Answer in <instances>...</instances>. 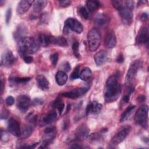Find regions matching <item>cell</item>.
Instances as JSON below:
<instances>
[{"label":"cell","instance_id":"6da1fadb","mask_svg":"<svg viewBox=\"0 0 149 149\" xmlns=\"http://www.w3.org/2000/svg\"><path fill=\"white\" fill-rule=\"evenodd\" d=\"M122 91V86L119 82L117 75L111 76L107 80L104 88V95L106 102L109 103L116 101Z\"/></svg>","mask_w":149,"mask_h":149},{"label":"cell","instance_id":"7a4b0ae2","mask_svg":"<svg viewBox=\"0 0 149 149\" xmlns=\"http://www.w3.org/2000/svg\"><path fill=\"white\" fill-rule=\"evenodd\" d=\"M40 47L37 40L31 37H25L19 41L18 52L23 58L27 54H32L36 52Z\"/></svg>","mask_w":149,"mask_h":149},{"label":"cell","instance_id":"3957f363","mask_svg":"<svg viewBox=\"0 0 149 149\" xmlns=\"http://www.w3.org/2000/svg\"><path fill=\"white\" fill-rule=\"evenodd\" d=\"M101 36L99 31L96 29H92L87 34V42L89 49L91 52L96 51L100 47Z\"/></svg>","mask_w":149,"mask_h":149},{"label":"cell","instance_id":"277c9868","mask_svg":"<svg viewBox=\"0 0 149 149\" xmlns=\"http://www.w3.org/2000/svg\"><path fill=\"white\" fill-rule=\"evenodd\" d=\"M120 5L116 8L118 11L119 15L122 19L123 23L125 24L129 25L133 20V12L132 9L126 5L125 1L120 2Z\"/></svg>","mask_w":149,"mask_h":149},{"label":"cell","instance_id":"5b68a950","mask_svg":"<svg viewBox=\"0 0 149 149\" xmlns=\"http://www.w3.org/2000/svg\"><path fill=\"white\" fill-rule=\"evenodd\" d=\"M148 112V107L147 105L144 104L138 109L135 115L134 120L136 123L144 128L147 127Z\"/></svg>","mask_w":149,"mask_h":149},{"label":"cell","instance_id":"8992f818","mask_svg":"<svg viewBox=\"0 0 149 149\" xmlns=\"http://www.w3.org/2000/svg\"><path fill=\"white\" fill-rule=\"evenodd\" d=\"M142 63L140 60L134 61L129 66L128 71L127 72L125 83L128 86H131V84L134 80L138 70L141 68Z\"/></svg>","mask_w":149,"mask_h":149},{"label":"cell","instance_id":"52a82bcc","mask_svg":"<svg viewBox=\"0 0 149 149\" xmlns=\"http://www.w3.org/2000/svg\"><path fill=\"white\" fill-rule=\"evenodd\" d=\"M131 131V127L126 126L120 130L118 133L112 138L109 142V145L111 146H116L122 143L128 136Z\"/></svg>","mask_w":149,"mask_h":149},{"label":"cell","instance_id":"ba28073f","mask_svg":"<svg viewBox=\"0 0 149 149\" xmlns=\"http://www.w3.org/2000/svg\"><path fill=\"white\" fill-rule=\"evenodd\" d=\"M65 26L79 34L81 33L83 30L81 23L76 19L73 17H69L66 20L65 22Z\"/></svg>","mask_w":149,"mask_h":149},{"label":"cell","instance_id":"9c48e42d","mask_svg":"<svg viewBox=\"0 0 149 149\" xmlns=\"http://www.w3.org/2000/svg\"><path fill=\"white\" fill-rule=\"evenodd\" d=\"M88 87H81L74 88L71 91L63 93L62 95L69 98H77L84 94L88 90Z\"/></svg>","mask_w":149,"mask_h":149},{"label":"cell","instance_id":"30bf717a","mask_svg":"<svg viewBox=\"0 0 149 149\" xmlns=\"http://www.w3.org/2000/svg\"><path fill=\"white\" fill-rule=\"evenodd\" d=\"M30 98L27 95H21L17 97V107L22 112L26 111L31 105Z\"/></svg>","mask_w":149,"mask_h":149},{"label":"cell","instance_id":"8fae6325","mask_svg":"<svg viewBox=\"0 0 149 149\" xmlns=\"http://www.w3.org/2000/svg\"><path fill=\"white\" fill-rule=\"evenodd\" d=\"M8 129L11 134L15 136L18 137L21 134L20 124L18 121L13 118L9 119L8 123Z\"/></svg>","mask_w":149,"mask_h":149},{"label":"cell","instance_id":"7c38bea8","mask_svg":"<svg viewBox=\"0 0 149 149\" xmlns=\"http://www.w3.org/2000/svg\"><path fill=\"white\" fill-rule=\"evenodd\" d=\"M89 129L86 125H82L79 126L74 133V137L78 141L84 140L88 136Z\"/></svg>","mask_w":149,"mask_h":149},{"label":"cell","instance_id":"4fadbf2b","mask_svg":"<svg viewBox=\"0 0 149 149\" xmlns=\"http://www.w3.org/2000/svg\"><path fill=\"white\" fill-rule=\"evenodd\" d=\"M148 30L146 27H142L136 36V42L137 45L148 43Z\"/></svg>","mask_w":149,"mask_h":149},{"label":"cell","instance_id":"5bb4252c","mask_svg":"<svg viewBox=\"0 0 149 149\" xmlns=\"http://www.w3.org/2000/svg\"><path fill=\"white\" fill-rule=\"evenodd\" d=\"M104 44L108 48H113L116 46V38L113 31L109 30L107 32L104 38Z\"/></svg>","mask_w":149,"mask_h":149},{"label":"cell","instance_id":"9a60e30c","mask_svg":"<svg viewBox=\"0 0 149 149\" xmlns=\"http://www.w3.org/2000/svg\"><path fill=\"white\" fill-rule=\"evenodd\" d=\"M15 61V57L10 51L5 52L1 57V64L5 67L11 66Z\"/></svg>","mask_w":149,"mask_h":149},{"label":"cell","instance_id":"2e32d148","mask_svg":"<svg viewBox=\"0 0 149 149\" xmlns=\"http://www.w3.org/2000/svg\"><path fill=\"white\" fill-rule=\"evenodd\" d=\"M33 0H22L20 1L17 6L16 12L19 15L25 13L30 9L32 4L34 3Z\"/></svg>","mask_w":149,"mask_h":149},{"label":"cell","instance_id":"e0dca14e","mask_svg":"<svg viewBox=\"0 0 149 149\" xmlns=\"http://www.w3.org/2000/svg\"><path fill=\"white\" fill-rule=\"evenodd\" d=\"M108 54L105 50H100L94 55V61L97 66H101L104 64L108 60Z\"/></svg>","mask_w":149,"mask_h":149},{"label":"cell","instance_id":"ac0fdd59","mask_svg":"<svg viewBox=\"0 0 149 149\" xmlns=\"http://www.w3.org/2000/svg\"><path fill=\"white\" fill-rule=\"evenodd\" d=\"M102 108V105L97 101H93L89 103L86 108V113L97 114L98 113Z\"/></svg>","mask_w":149,"mask_h":149},{"label":"cell","instance_id":"d6986e66","mask_svg":"<svg viewBox=\"0 0 149 149\" xmlns=\"http://www.w3.org/2000/svg\"><path fill=\"white\" fill-rule=\"evenodd\" d=\"M109 22V18L104 13L98 14L94 19V23L98 27H104L108 24Z\"/></svg>","mask_w":149,"mask_h":149},{"label":"cell","instance_id":"ffe728a7","mask_svg":"<svg viewBox=\"0 0 149 149\" xmlns=\"http://www.w3.org/2000/svg\"><path fill=\"white\" fill-rule=\"evenodd\" d=\"M36 81L38 87L42 90H47L49 88V81L45 76L39 74L36 77Z\"/></svg>","mask_w":149,"mask_h":149},{"label":"cell","instance_id":"44dd1931","mask_svg":"<svg viewBox=\"0 0 149 149\" xmlns=\"http://www.w3.org/2000/svg\"><path fill=\"white\" fill-rule=\"evenodd\" d=\"M68 75L66 73L62 70L58 71L55 75V80L57 84L59 86L65 84L68 80Z\"/></svg>","mask_w":149,"mask_h":149},{"label":"cell","instance_id":"7402d4cb","mask_svg":"<svg viewBox=\"0 0 149 149\" xmlns=\"http://www.w3.org/2000/svg\"><path fill=\"white\" fill-rule=\"evenodd\" d=\"M33 123H30L29 125L24 126L22 130H21V137L22 139H27L30 136L31 134L33 129H34V125Z\"/></svg>","mask_w":149,"mask_h":149},{"label":"cell","instance_id":"603a6c76","mask_svg":"<svg viewBox=\"0 0 149 149\" xmlns=\"http://www.w3.org/2000/svg\"><path fill=\"white\" fill-rule=\"evenodd\" d=\"M51 36H48L45 34H41L39 35L37 41L40 44L42 47H47L49 43H51Z\"/></svg>","mask_w":149,"mask_h":149},{"label":"cell","instance_id":"cb8c5ba5","mask_svg":"<svg viewBox=\"0 0 149 149\" xmlns=\"http://www.w3.org/2000/svg\"><path fill=\"white\" fill-rule=\"evenodd\" d=\"M51 42L61 47H66L68 45V42L66 39L62 36L51 37Z\"/></svg>","mask_w":149,"mask_h":149},{"label":"cell","instance_id":"d4e9b609","mask_svg":"<svg viewBox=\"0 0 149 149\" xmlns=\"http://www.w3.org/2000/svg\"><path fill=\"white\" fill-rule=\"evenodd\" d=\"M92 77V71L90 68L86 67L80 73L79 77L83 81H88Z\"/></svg>","mask_w":149,"mask_h":149},{"label":"cell","instance_id":"484cf974","mask_svg":"<svg viewBox=\"0 0 149 149\" xmlns=\"http://www.w3.org/2000/svg\"><path fill=\"white\" fill-rule=\"evenodd\" d=\"M135 107H136V106H134V105L129 106L122 113V115L120 116V122H123L124 121L126 120L129 118L130 115L132 113Z\"/></svg>","mask_w":149,"mask_h":149},{"label":"cell","instance_id":"4316f807","mask_svg":"<svg viewBox=\"0 0 149 149\" xmlns=\"http://www.w3.org/2000/svg\"><path fill=\"white\" fill-rule=\"evenodd\" d=\"M57 117V113L55 111H51L48 112L43 118V122L47 124H51L54 122Z\"/></svg>","mask_w":149,"mask_h":149},{"label":"cell","instance_id":"83f0119b","mask_svg":"<svg viewBox=\"0 0 149 149\" xmlns=\"http://www.w3.org/2000/svg\"><path fill=\"white\" fill-rule=\"evenodd\" d=\"M47 1H36L33 3V9L36 13L40 12L47 5Z\"/></svg>","mask_w":149,"mask_h":149},{"label":"cell","instance_id":"f1b7e54d","mask_svg":"<svg viewBox=\"0 0 149 149\" xmlns=\"http://www.w3.org/2000/svg\"><path fill=\"white\" fill-rule=\"evenodd\" d=\"M86 5L88 10L91 12L95 10L101 5L100 2L97 1H87L86 2Z\"/></svg>","mask_w":149,"mask_h":149},{"label":"cell","instance_id":"f546056e","mask_svg":"<svg viewBox=\"0 0 149 149\" xmlns=\"http://www.w3.org/2000/svg\"><path fill=\"white\" fill-rule=\"evenodd\" d=\"M53 106L58 109L60 114L62 112V111L64 109V107H65V105H64L63 102L60 99H56L53 102Z\"/></svg>","mask_w":149,"mask_h":149},{"label":"cell","instance_id":"4dcf8cb0","mask_svg":"<svg viewBox=\"0 0 149 149\" xmlns=\"http://www.w3.org/2000/svg\"><path fill=\"white\" fill-rule=\"evenodd\" d=\"M88 140L91 142H97L101 140L102 136L100 133H94L88 136Z\"/></svg>","mask_w":149,"mask_h":149},{"label":"cell","instance_id":"1f68e13d","mask_svg":"<svg viewBox=\"0 0 149 149\" xmlns=\"http://www.w3.org/2000/svg\"><path fill=\"white\" fill-rule=\"evenodd\" d=\"M72 50L74 55L76 58L80 57V53H79V44L77 41H74L72 44Z\"/></svg>","mask_w":149,"mask_h":149},{"label":"cell","instance_id":"d6a6232c","mask_svg":"<svg viewBox=\"0 0 149 149\" xmlns=\"http://www.w3.org/2000/svg\"><path fill=\"white\" fill-rule=\"evenodd\" d=\"M31 79L30 77H16L13 78L12 81L17 84L19 83H26L27 81H30Z\"/></svg>","mask_w":149,"mask_h":149},{"label":"cell","instance_id":"836d02e7","mask_svg":"<svg viewBox=\"0 0 149 149\" xmlns=\"http://www.w3.org/2000/svg\"><path fill=\"white\" fill-rule=\"evenodd\" d=\"M79 13L80 15L82 17H83V18H84L86 19H87L88 17V16H89V13H88V10L84 6H81V7H80L79 8Z\"/></svg>","mask_w":149,"mask_h":149},{"label":"cell","instance_id":"e575fe53","mask_svg":"<svg viewBox=\"0 0 149 149\" xmlns=\"http://www.w3.org/2000/svg\"><path fill=\"white\" fill-rule=\"evenodd\" d=\"M79 70H80V66L77 65L75 69H74V70L73 71V72L72 73V74L70 76V78L72 80L74 79H76L77 78L79 77V75H80V73H79Z\"/></svg>","mask_w":149,"mask_h":149},{"label":"cell","instance_id":"d590c367","mask_svg":"<svg viewBox=\"0 0 149 149\" xmlns=\"http://www.w3.org/2000/svg\"><path fill=\"white\" fill-rule=\"evenodd\" d=\"M12 16V10L11 8H9L8 9L6 12V15H5V22L6 23V24H9L10 18Z\"/></svg>","mask_w":149,"mask_h":149},{"label":"cell","instance_id":"8d00e7d4","mask_svg":"<svg viewBox=\"0 0 149 149\" xmlns=\"http://www.w3.org/2000/svg\"><path fill=\"white\" fill-rule=\"evenodd\" d=\"M58 53H54L52 55H51L50 56V59L52 63V64L54 65H56L57 62H58Z\"/></svg>","mask_w":149,"mask_h":149},{"label":"cell","instance_id":"74e56055","mask_svg":"<svg viewBox=\"0 0 149 149\" xmlns=\"http://www.w3.org/2000/svg\"><path fill=\"white\" fill-rule=\"evenodd\" d=\"M56 129L54 127H51V126H49V127H46L44 130V132L45 134H54L55 132Z\"/></svg>","mask_w":149,"mask_h":149},{"label":"cell","instance_id":"f35d334b","mask_svg":"<svg viewBox=\"0 0 149 149\" xmlns=\"http://www.w3.org/2000/svg\"><path fill=\"white\" fill-rule=\"evenodd\" d=\"M71 3V1H68V0H63V1H59V4L61 6L63 7V8H66L69 6V5H70Z\"/></svg>","mask_w":149,"mask_h":149},{"label":"cell","instance_id":"ab89813d","mask_svg":"<svg viewBox=\"0 0 149 149\" xmlns=\"http://www.w3.org/2000/svg\"><path fill=\"white\" fill-rule=\"evenodd\" d=\"M5 102H6V104L9 105V106H10V105H12L14 102H15V99L14 98L12 97V96H8L6 100H5Z\"/></svg>","mask_w":149,"mask_h":149},{"label":"cell","instance_id":"60d3db41","mask_svg":"<svg viewBox=\"0 0 149 149\" xmlns=\"http://www.w3.org/2000/svg\"><path fill=\"white\" fill-rule=\"evenodd\" d=\"M23 59L26 63H30L33 62V58L32 56H29V55H26V56H24L23 58Z\"/></svg>","mask_w":149,"mask_h":149},{"label":"cell","instance_id":"b9f144b4","mask_svg":"<svg viewBox=\"0 0 149 149\" xmlns=\"http://www.w3.org/2000/svg\"><path fill=\"white\" fill-rule=\"evenodd\" d=\"M63 69L66 72H69L70 69H71V67H70V65L69 62H66L64 63L63 65Z\"/></svg>","mask_w":149,"mask_h":149},{"label":"cell","instance_id":"7bdbcfd3","mask_svg":"<svg viewBox=\"0 0 149 149\" xmlns=\"http://www.w3.org/2000/svg\"><path fill=\"white\" fill-rule=\"evenodd\" d=\"M9 115V112L7 110L5 109L4 111H2L1 114V119H6Z\"/></svg>","mask_w":149,"mask_h":149},{"label":"cell","instance_id":"ee69618b","mask_svg":"<svg viewBox=\"0 0 149 149\" xmlns=\"http://www.w3.org/2000/svg\"><path fill=\"white\" fill-rule=\"evenodd\" d=\"M34 105H41L43 103V101L40 98H35L33 100V102Z\"/></svg>","mask_w":149,"mask_h":149},{"label":"cell","instance_id":"f6af8a7d","mask_svg":"<svg viewBox=\"0 0 149 149\" xmlns=\"http://www.w3.org/2000/svg\"><path fill=\"white\" fill-rule=\"evenodd\" d=\"M141 20L143 22H146L148 20V15L147 13H143V15L141 16Z\"/></svg>","mask_w":149,"mask_h":149},{"label":"cell","instance_id":"bcb514c9","mask_svg":"<svg viewBox=\"0 0 149 149\" xmlns=\"http://www.w3.org/2000/svg\"><path fill=\"white\" fill-rule=\"evenodd\" d=\"M130 94H131L130 93H128L127 94H126L123 97V101L125 102H128L129 101V97H130Z\"/></svg>","mask_w":149,"mask_h":149},{"label":"cell","instance_id":"7dc6e473","mask_svg":"<svg viewBox=\"0 0 149 149\" xmlns=\"http://www.w3.org/2000/svg\"><path fill=\"white\" fill-rule=\"evenodd\" d=\"M38 145V143H35L34 144H31L30 146H23L21 148H34L36 147V146Z\"/></svg>","mask_w":149,"mask_h":149},{"label":"cell","instance_id":"c3c4849f","mask_svg":"<svg viewBox=\"0 0 149 149\" xmlns=\"http://www.w3.org/2000/svg\"><path fill=\"white\" fill-rule=\"evenodd\" d=\"M70 148H82L83 147L79 145V144L74 143V144H72V146L70 147Z\"/></svg>","mask_w":149,"mask_h":149},{"label":"cell","instance_id":"681fc988","mask_svg":"<svg viewBox=\"0 0 149 149\" xmlns=\"http://www.w3.org/2000/svg\"><path fill=\"white\" fill-rule=\"evenodd\" d=\"M123 60H124V58H123V56L122 55H119L118 56V58H117V62L118 63H122L123 62Z\"/></svg>","mask_w":149,"mask_h":149},{"label":"cell","instance_id":"f907efd6","mask_svg":"<svg viewBox=\"0 0 149 149\" xmlns=\"http://www.w3.org/2000/svg\"><path fill=\"white\" fill-rule=\"evenodd\" d=\"M137 100L139 102H143L146 100V97L144 95H140L139 97H138L137 98Z\"/></svg>","mask_w":149,"mask_h":149}]
</instances>
